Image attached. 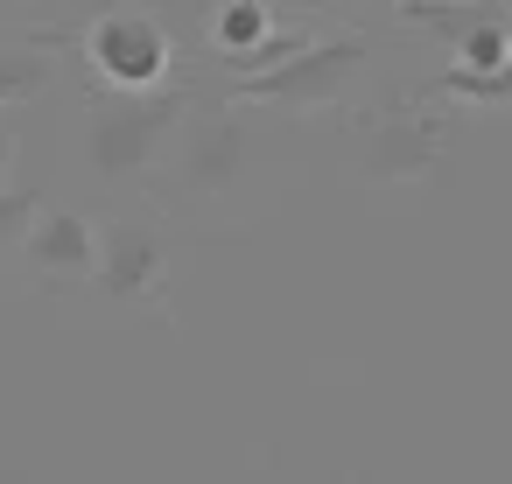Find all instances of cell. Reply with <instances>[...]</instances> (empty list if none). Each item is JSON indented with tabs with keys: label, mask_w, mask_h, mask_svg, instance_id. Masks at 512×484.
I'll list each match as a JSON object with an SVG mask.
<instances>
[{
	"label": "cell",
	"mask_w": 512,
	"mask_h": 484,
	"mask_svg": "<svg viewBox=\"0 0 512 484\" xmlns=\"http://www.w3.org/2000/svg\"><path fill=\"white\" fill-rule=\"evenodd\" d=\"M442 99H463V106H512V57L505 64H449L435 78Z\"/></svg>",
	"instance_id": "cell-9"
},
{
	"label": "cell",
	"mask_w": 512,
	"mask_h": 484,
	"mask_svg": "<svg viewBox=\"0 0 512 484\" xmlns=\"http://www.w3.org/2000/svg\"><path fill=\"white\" fill-rule=\"evenodd\" d=\"M274 29V0H218V15H211V50L225 64H246Z\"/></svg>",
	"instance_id": "cell-8"
},
{
	"label": "cell",
	"mask_w": 512,
	"mask_h": 484,
	"mask_svg": "<svg viewBox=\"0 0 512 484\" xmlns=\"http://www.w3.org/2000/svg\"><path fill=\"white\" fill-rule=\"evenodd\" d=\"M29 8H43V0H29Z\"/></svg>",
	"instance_id": "cell-14"
},
{
	"label": "cell",
	"mask_w": 512,
	"mask_h": 484,
	"mask_svg": "<svg viewBox=\"0 0 512 484\" xmlns=\"http://www.w3.org/2000/svg\"><path fill=\"white\" fill-rule=\"evenodd\" d=\"M36 211H43L36 190H8V183H0V239H22L36 225Z\"/></svg>",
	"instance_id": "cell-11"
},
{
	"label": "cell",
	"mask_w": 512,
	"mask_h": 484,
	"mask_svg": "<svg viewBox=\"0 0 512 484\" xmlns=\"http://www.w3.org/2000/svg\"><path fill=\"white\" fill-rule=\"evenodd\" d=\"M43 78H50V64H43V57H22V50H0V106H15V99L43 92Z\"/></svg>",
	"instance_id": "cell-10"
},
{
	"label": "cell",
	"mask_w": 512,
	"mask_h": 484,
	"mask_svg": "<svg viewBox=\"0 0 512 484\" xmlns=\"http://www.w3.org/2000/svg\"><path fill=\"white\" fill-rule=\"evenodd\" d=\"M22 253H29V267L50 274V281L92 274V260H99V225L78 218V211H36V225L22 232Z\"/></svg>",
	"instance_id": "cell-7"
},
{
	"label": "cell",
	"mask_w": 512,
	"mask_h": 484,
	"mask_svg": "<svg viewBox=\"0 0 512 484\" xmlns=\"http://www.w3.org/2000/svg\"><path fill=\"white\" fill-rule=\"evenodd\" d=\"M15 155H22V127L0 113V183H8V169H15Z\"/></svg>",
	"instance_id": "cell-12"
},
{
	"label": "cell",
	"mask_w": 512,
	"mask_h": 484,
	"mask_svg": "<svg viewBox=\"0 0 512 484\" xmlns=\"http://www.w3.org/2000/svg\"><path fill=\"white\" fill-rule=\"evenodd\" d=\"M169 148H176L169 155V183H183L190 197H218L246 169V120L232 106H183Z\"/></svg>",
	"instance_id": "cell-4"
},
{
	"label": "cell",
	"mask_w": 512,
	"mask_h": 484,
	"mask_svg": "<svg viewBox=\"0 0 512 484\" xmlns=\"http://www.w3.org/2000/svg\"><path fill=\"white\" fill-rule=\"evenodd\" d=\"M372 57L365 36H330V43H302L267 71H239L232 78V106H281V113H323L344 99V85L358 78V64Z\"/></svg>",
	"instance_id": "cell-2"
},
{
	"label": "cell",
	"mask_w": 512,
	"mask_h": 484,
	"mask_svg": "<svg viewBox=\"0 0 512 484\" xmlns=\"http://www.w3.org/2000/svg\"><path fill=\"white\" fill-rule=\"evenodd\" d=\"M344 8V0H274V15H330Z\"/></svg>",
	"instance_id": "cell-13"
},
{
	"label": "cell",
	"mask_w": 512,
	"mask_h": 484,
	"mask_svg": "<svg viewBox=\"0 0 512 484\" xmlns=\"http://www.w3.org/2000/svg\"><path fill=\"white\" fill-rule=\"evenodd\" d=\"M183 106H190V92H169V85H155V92H113V99L92 113V127H85L92 169H99L106 183L148 176V169L162 162V148H169Z\"/></svg>",
	"instance_id": "cell-3"
},
{
	"label": "cell",
	"mask_w": 512,
	"mask_h": 484,
	"mask_svg": "<svg viewBox=\"0 0 512 484\" xmlns=\"http://www.w3.org/2000/svg\"><path fill=\"white\" fill-rule=\"evenodd\" d=\"M449 155V134L435 113L421 106H393V113H372L358 127V176L365 183H428Z\"/></svg>",
	"instance_id": "cell-5"
},
{
	"label": "cell",
	"mask_w": 512,
	"mask_h": 484,
	"mask_svg": "<svg viewBox=\"0 0 512 484\" xmlns=\"http://www.w3.org/2000/svg\"><path fill=\"white\" fill-rule=\"evenodd\" d=\"M92 274H99V288L113 302H155L169 288V253H162V239L148 225H106Z\"/></svg>",
	"instance_id": "cell-6"
},
{
	"label": "cell",
	"mask_w": 512,
	"mask_h": 484,
	"mask_svg": "<svg viewBox=\"0 0 512 484\" xmlns=\"http://www.w3.org/2000/svg\"><path fill=\"white\" fill-rule=\"evenodd\" d=\"M85 71L106 92H155L176 71V36L155 8H134V0H113V8L92 15V29L78 36Z\"/></svg>",
	"instance_id": "cell-1"
}]
</instances>
